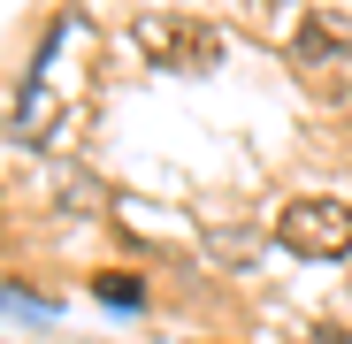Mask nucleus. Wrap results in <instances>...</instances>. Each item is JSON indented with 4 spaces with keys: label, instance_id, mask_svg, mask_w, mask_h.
<instances>
[{
    "label": "nucleus",
    "instance_id": "1",
    "mask_svg": "<svg viewBox=\"0 0 352 344\" xmlns=\"http://www.w3.org/2000/svg\"><path fill=\"white\" fill-rule=\"evenodd\" d=\"M131 38H138V54H146L153 69L207 77V69L222 62V31H214V23H199V16H176V8H146V16L131 23Z\"/></svg>",
    "mask_w": 352,
    "mask_h": 344
},
{
    "label": "nucleus",
    "instance_id": "3",
    "mask_svg": "<svg viewBox=\"0 0 352 344\" xmlns=\"http://www.w3.org/2000/svg\"><path fill=\"white\" fill-rule=\"evenodd\" d=\"M291 62H307V69H329V62H352V23L337 8H299L291 16Z\"/></svg>",
    "mask_w": 352,
    "mask_h": 344
},
{
    "label": "nucleus",
    "instance_id": "4",
    "mask_svg": "<svg viewBox=\"0 0 352 344\" xmlns=\"http://www.w3.org/2000/svg\"><path fill=\"white\" fill-rule=\"evenodd\" d=\"M100 299H115V306L131 314V306H138V283H131V275H100Z\"/></svg>",
    "mask_w": 352,
    "mask_h": 344
},
{
    "label": "nucleus",
    "instance_id": "2",
    "mask_svg": "<svg viewBox=\"0 0 352 344\" xmlns=\"http://www.w3.org/2000/svg\"><path fill=\"white\" fill-rule=\"evenodd\" d=\"M276 238L299 253V260H344L352 253V207L329 199V192H307L276 214Z\"/></svg>",
    "mask_w": 352,
    "mask_h": 344
},
{
    "label": "nucleus",
    "instance_id": "5",
    "mask_svg": "<svg viewBox=\"0 0 352 344\" xmlns=\"http://www.w3.org/2000/svg\"><path fill=\"white\" fill-rule=\"evenodd\" d=\"M344 100H352V77H344Z\"/></svg>",
    "mask_w": 352,
    "mask_h": 344
}]
</instances>
